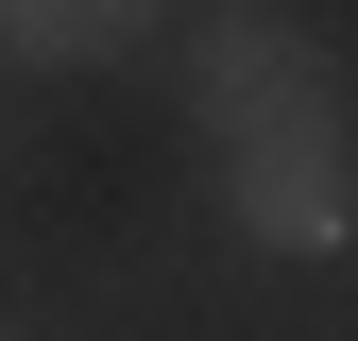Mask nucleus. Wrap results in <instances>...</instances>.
<instances>
[{
    "mask_svg": "<svg viewBox=\"0 0 358 341\" xmlns=\"http://www.w3.org/2000/svg\"><path fill=\"white\" fill-rule=\"evenodd\" d=\"M188 119H205L222 154L341 137V68H324V34H290V17H205L188 34Z\"/></svg>",
    "mask_w": 358,
    "mask_h": 341,
    "instance_id": "obj_1",
    "label": "nucleus"
},
{
    "mask_svg": "<svg viewBox=\"0 0 358 341\" xmlns=\"http://www.w3.org/2000/svg\"><path fill=\"white\" fill-rule=\"evenodd\" d=\"M239 222H256V239H290V256H341V222H358L341 137H273V154H239Z\"/></svg>",
    "mask_w": 358,
    "mask_h": 341,
    "instance_id": "obj_2",
    "label": "nucleus"
},
{
    "mask_svg": "<svg viewBox=\"0 0 358 341\" xmlns=\"http://www.w3.org/2000/svg\"><path fill=\"white\" fill-rule=\"evenodd\" d=\"M171 0H0V34L17 52H120V34H154Z\"/></svg>",
    "mask_w": 358,
    "mask_h": 341,
    "instance_id": "obj_3",
    "label": "nucleus"
},
{
    "mask_svg": "<svg viewBox=\"0 0 358 341\" xmlns=\"http://www.w3.org/2000/svg\"><path fill=\"white\" fill-rule=\"evenodd\" d=\"M0 341H17V324H0Z\"/></svg>",
    "mask_w": 358,
    "mask_h": 341,
    "instance_id": "obj_4",
    "label": "nucleus"
}]
</instances>
